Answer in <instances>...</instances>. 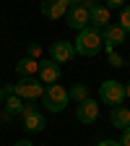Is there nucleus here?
Listing matches in <instances>:
<instances>
[{"label": "nucleus", "mask_w": 130, "mask_h": 146, "mask_svg": "<svg viewBox=\"0 0 130 146\" xmlns=\"http://www.w3.org/2000/svg\"><path fill=\"white\" fill-rule=\"evenodd\" d=\"M73 47H76V55L81 58H94V55L102 52L104 42H102V31L94 29V26H86L76 34V39H73Z\"/></svg>", "instance_id": "f257e3e1"}, {"label": "nucleus", "mask_w": 130, "mask_h": 146, "mask_svg": "<svg viewBox=\"0 0 130 146\" xmlns=\"http://www.w3.org/2000/svg\"><path fill=\"white\" fill-rule=\"evenodd\" d=\"M70 102V94L63 84H49L44 86V94H42V104L47 112H63Z\"/></svg>", "instance_id": "f03ea898"}, {"label": "nucleus", "mask_w": 130, "mask_h": 146, "mask_svg": "<svg viewBox=\"0 0 130 146\" xmlns=\"http://www.w3.org/2000/svg\"><path fill=\"white\" fill-rule=\"evenodd\" d=\"M13 94L26 99V102H36V99H42V94H44V84L39 78H34V76H26L18 84H13Z\"/></svg>", "instance_id": "7ed1b4c3"}, {"label": "nucleus", "mask_w": 130, "mask_h": 146, "mask_svg": "<svg viewBox=\"0 0 130 146\" xmlns=\"http://www.w3.org/2000/svg\"><path fill=\"white\" fill-rule=\"evenodd\" d=\"M99 97H102V102L109 104V107L122 104V102H125V84H120V81H115V78L104 81V84L99 86Z\"/></svg>", "instance_id": "20e7f679"}, {"label": "nucleus", "mask_w": 130, "mask_h": 146, "mask_svg": "<svg viewBox=\"0 0 130 146\" xmlns=\"http://www.w3.org/2000/svg\"><path fill=\"white\" fill-rule=\"evenodd\" d=\"M21 117H24V128L29 133H42L44 131V125H47V120H44V115L36 110V104H24V112H21Z\"/></svg>", "instance_id": "39448f33"}, {"label": "nucleus", "mask_w": 130, "mask_h": 146, "mask_svg": "<svg viewBox=\"0 0 130 146\" xmlns=\"http://www.w3.org/2000/svg\"><path fill=\"white\" fill-rule=\"evenodd\" d=\"M73 58H76V47H73V42L57 39V42H52V44H49V60H55L57 65L70 63Z\"/></svg>", "instance_id": "423d86ee"}, {"label": "nucleus", "mask_w": 130, "mask_h": 146, "mask_svg": "<svg viewBox=\"0 0 130 146\" xmlns=\"http://www.w3.org/2000/svg\"><path fill=\"white\" fill-rule=\"evenodd\" d=\"M65 24H68L70 29L81 31V29L91 26V13H88L83 5H73V8H68V13H65Z\"/></svg>", "instance_id": "0eeeda50"}, {"label": "nucleus", "mask_w": 130, "mask_h": 146, "mask_svg": "<svg viewBox=\"0 0 130 146\" xmlns=\"http://www.w3.org/2000/svg\"><path fill=\"white\" fill-rule=\"evenodd\" d=\"M76 117L83 123V125H91V123H96V117H99V102L96 99H83V102H78V107H76Z\"/></svg>", "instance_id": "6e6552de"}, {"label": "nucleus", "mask_w": 130, "mask_h": 146, "mask_svg": "<svg viewBox=\"0 0 130 146\" xmlns=\"http://www.w3.org/2000/svg\"><path fill=\"white\" fill-rule=\"evenodd\" d=\"M36 76H39V81L42 84H57L60 81V76H63V68L55 63V60H39V73H36Z\"/></svg>", "instance_id": "1a4fd4ad"}, {"label": "nucleus", "mask_w": 130, "mask_h": 146, "mask_svg": "<svg viewBox=\"0 0 130 146\" xmlns=\"http://www.w3.org/2000/svg\"><path fill=\"white\" fill-rule=\"evenodd\" d=\"M102 42H104V50H115L117 44L125 42V31L120 29V24H109L102 29Z\"/></svg>", "instance_id": "9d476101"}, {"label": "nucleus", "mask_w": 130, "mask_h": 146, "mask_svg": "<svg viewBox=\"0 0 130 146\" xmlns=\"http://www.w3.org/2000/svg\"><path fill=\"white\" fill-rule=\"evenodd\" d=\"M39 11H42L44 18L57 21V18H63L68 13V5H65V0H42V3H39Z\"/></svg>", "instance_id": "9b49d317"}, {"label": "nucleus", "mask_w": 130, "mask_h": 146, "mask_svg": "<svg viewBox=\"0 0 130 146\" xmlns=\"http://www.w3.org/2000/svg\"><path fill=\"white\" fill-rule=\"evenodd\" d=\"M109 123H112V128H117V131H125V128L130 125V110L117 104L112 107V112H109Z\"/></svg>", "instance_id": "f8f14e48"}, {"label": "nucleus", "mask_w": 130, "mask_h": 146, "mask_svg": "<svg viewBox=\"0 0 130 146\" xmlns=\"http://www.w3.org/2000/svg\"><path fill=\"white\" fill-rule=\"evenodd\" d=\"M16 73H18L21 78L36 76V73H39V60H34V58H29V55H26V58H21V60L16 63Z\"/></svg>", "instance_id": "ddd939ff"}, {"label": "nucleus", "mask_w": 130, "mask_h": 146, "mask_svg": "<svg viewBox=\"0 0 130 146\" xmlns=\"http://www.w3.org/2000/svg\"><path fill=\"white\" fill-rule=\"evenodd\" d=\"M109 24H112V21H109V8L99 3L94 11H91V26L102 31V29H104V26H109Z\"/></svg>", "instance_id": "4468645a"}, {"label": "nucleus", "mask_w": 130, "mask_h": 146, "mask_svg": "<svg viewBox=\"0 0 130 146\" xmlns=\"http://www.w3.org/2000/svg\"><path fill=\"white\" fill-rule=\"evenodd\" d=\"M3 110L11 115H21L24 112V104H21V97H16V94H8L5 102H3Z\"/></svg>", "instance_id": "2eb2a0df"}, {"label": "nucleus", "mask_w": 130, "mask_h": 146, "mask_svg": "<svg viewBox=\"0 0 130 146\" xmlns=\"http://www.w3.org/2000/svg\"><path fill=\"white\" fill-rule=\"evenodd\" d=\"M68 94H70V99L83 102V99H88V86L86 84H73V89L68 91Z\"/></svg>", "instance_id": "dca6fc26"}, {"label": "nucleus", "mask_w": 130, "mask_h": 146, "mask_svg": "<svg viewBox=\"0 0 130 146\" xmlns=\"http://www.w3.org/2000/svg\"><path fill=\"white\" fill-rule=\"evenodd\" d=\"M120 29L125 34H130V5H122L120 8Z\"/></svg>", "instance_id": "f3484780"}, {"label": "nucleus", "mask_w": 130, "mask_h": 146, "mask_svg": "<svg viewBox=\"0 0 130 146\" xmlns=\"http://www.w3.org/2000/svg\"><path fill=\"white\" fill-rule=\"evenodd\" d=\"M104 52H107V58H109V65H112V68H122V65H125V60L120 58V55H117L115 50H104Z\"/></svg>", "instance_id": "a211bd4d"}, {"label": "nucleus", "mask_w": 130, "mask_h": 146, "mask_svg": "<svg viewBox=\"0 0 130 146\" xmlns=\"http://www.w3.org/2000/svg\"><path fill=\"white\" fill-rule=\"evenodd\" d=\"M29 58L42 60V47H39V44H29Z\"/></svg>", "instance_id": "6ab92c4d"}, {"label": "nucleus", "mask_w": 130, "mask_h": 146, "mask_svg": "<svg viewBox=\"0 0 130 146\" xmlns=\"http://www.w3.org/2000/svg\"><path fill=\"white\" fill-rule=\"evenodd\" d=\"M81 5H83V8H86V11L91 13V11H94V8L99 5V0H81Z\"/></svg>", "instance_id": "aec40b11"}, {"label": "nucleus", "mask_w": 130, "mask_h": 146, "mask_svg": "<svg viewBox=\"0 0 130 146\" xmlns=\"http://www.w3.org/2000/svg\"><path fill=\"white\" fill-rule=\"evenodd\" d=\"M120 146H130V125L122 131V138H120Z\"/></svg>", "instance_id": "412c9836"}, {"label": "nucleus", "mask_w": 130, "mask_h": 146, "mask_svg": "<svg viewBox=\"0 0 130 146\" xmlns=\"http://www.w3.org/2000/svg\"><path fill=\"white\" fill-rule=\"evenodd\" d=\"M104 5H107V8H122L125 0H104Z\"/></svg>", "instance_id": "4be33fe9"}, {"label": "nucleus", "mask_w": 130, "mask_h": 146, "mask_svg": "<svg viewBox=\"0 0 130 146\" xmlns=\"http://www.w3.org/2000/svg\"><path fill=\"white\" fill-rule=\"evenodd\" d=\"M96 146H120V141H115V138H104V141H99Z\"/></svg>", "instance_id": "5701e85b"}, {"label": "nucleus", "mask_w": 130, "mask_h": 146, "mask_svg": "<svg viewBox=\"0 0 130 146\" xmlns=\"http://www.w3.org/2000/svg\"><path fill=\"white\" fill-rule=\"evenodd\" d=\"M11 117H13V115H11V112H5V110H0V120H3V123H8V120H11Z\"/></svg>", "instance_id": "b1692460"}, {"label": "nucleus", "mask_w": 130, "mask_h": 146, "mask_svg": "<svg viewBox=\"0 0 130 146\" xmlns=\"http://www.w3.org/2000/svg\"><path fill=\"white\" fill-rule=\"evenodd\" d=\"M13 146H34V143H31V141H26V138H21V141H16Z\"/></svg>", "instance_id": "393cba45"}, {"label": "nucleus", "mask_w": 130, "mask_h": 146, "mask_svg": "<svg viewBox=\"0 0 130 146\" xmlns=\"http://www.w3.org/2000/svg\"><path fill=\"white\" fill-rule=\"evenodd\" d=\"M65 5H68V8H73V5H81V0H65Z\"/></svg>", "instance_id": "a878e982"}, {"label": "nucleus", "mask_w": 130, "mask_h": 146, "mask_svg": "<svg viewBox=\"0 0 130 146\" xmlns=\"http://www.w3.org/2000/svg\"><path fill=\"white\" fill-rule=\"evenodd\" d=\"M125 97H127V99H130V81H127V84H125Z\"/></svg>", "instance_id": "bb28decb"}, {"label": "nucleus", "mask_w": 130, "mask_h": 146, "mask_svg": "<svg viewBox=\"0 0 130 146\" xmlns=\"http://www.w3.org/2000/svg\"><path fill=\"white\" fill-rule=\"evenodd\" d=\"M3 102H5V94H3V86H0V107H3Z\"/></svg>", "instance_id": "cd10ccee"}]
</instances>
